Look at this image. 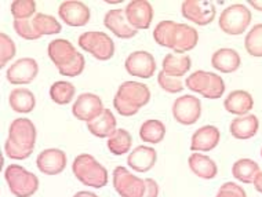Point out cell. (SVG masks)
<instances>
[{
  "instance_id": "obj_27",
  "label": "cell",
  "mask_w": 262,
  "mask_h": 197,
  "mask_svg": "<svg viewBox=\"0 0 262 197\" xmlns=\"http://www.w3.org/2000/svg\"><path fill=\"white\" fill-rule=\"evenodd\" d=\"M192 67V59L186 54H167L162 62V71L171 77H180L186 75Z\"/></svg>"
},
{
  "instance_id": "obj_29",
  "label": "cell",
  "mask_w": 262,
  "mask_h": 197,
  "mask_svg": "<svg viewBox=\"0 0 262 197\" xmlns=\"http://www.w3.org/2000/svg\"><path fill=\"white\" fill-rule=\"evenodd\" d=\"M166 137V125L162 120L149 119L142 123L140 127V138L146 143H160Z\"/></svg>"
},
{
  "instance_id": "obj_38",
  "label": "cell",
  "mask_w": 262,
  "mask_h": 197,
  "mask_svg": "<svg viewBox=\"0 0 262 197\" xmlns=\"http://www.w3.org/2000/svg\"><path fill=\"white\" fill-rule=\"evenodd\" d=\"M158 83L164 91H167L170 94H178V93H181L182 90H184V87H185L184 81H182L180 77L168 76V75H166L163 71L159 72Z\"/></svg>"
},
{
  "instance_id": "obj_33",
  "label": "cell",
  "mask_w": 262,
  "mask_h": 197,
  "mask_svg": "<svg viewBox=\"0 0 262 197\" xmlns=\"http://www.w3.org/2000/svg\"><path fill=\"white\" fill-rule=\"evenodd\" d=\"M76 89L69 81H55L50 87V97L58 105H68L73 101Z\"/></svg>"
},
{
  "instance_id": "obj_19",
  "label": "cell",
  "mask_w": 262,
  "mask_h": 197,
  "mask_svg": "<svg viewBox=\"0 0 262 197\" xmlns=\"http://www.w3.org/2000/svg\"><path fill=\"white\" fill-rule=\"evenodd\" d=\"M104 25L119 39H131L138 33V31L131 27L130 23L127 21L124 9L109 10L108 13L105 14Z\"/></svg>"
},
{
  "instance_id": "obj_30",
  "label": "cell",
  "mask_w": 262,
  "mask_h": 197,
  "mask_svg": "<svg viewBox=\"0 0 262 197\" xmlns=\"http://www.w3.org/2000/svg\"><path fill=\"white\" fill-rule=\"evenodd\" d=\"M259 166L251 159H240L232 167V175L242 184H254V179L259 172Z\"/></svg>"
},
{
  "instance_id": "obj_9",
  "label": "cell",
  "mask_w": 262,
  "mask_h": 197,
  "mask_svg": "<svg viewBox=\"0 0 262 197\" xmlns=\"http://www.w3.org/2000/svg\"><path fill=\"white\" fill-rule=\"evenodd\" d=\"M113 188L122 197H144L145 179L131 174L126 167L119 166L113 170Z\"/></svg>"
},
{
  "instance_id": "obj_1",
  "label": "cell",
  "mask_w": 262,
  "mask_h": 197,
  "mask_svg": "<svg viewBox=\"0 0 262 197\" xmlns=\"http://www.w3.org/2000/svg\"><path fill=\"white\" fill-rule=\"evenodd\" d=\"M154 39L159 46L172 50L174 54H185L198 46L199 33L188 24L164 19L154 29Z\"/></svg>"
},
{
  "instance_id": "obj_15",
  "label": "cell",
  "mask_w": 262,
  "mask_h": 197,
  "mask_svg": "<svg viewBox=\"0 0 262 197\" xmlns=\"http://www.w3.org/2000/svg\"><path fill=\"white\" fill-rule=\"evenodd\" d=\"M58 15L63 24L69 27H84L90 21V9L79 0H67L62 2L58 7Z\"/></svg>"
},
{
  "instance_id": "obj_45",
  "label": "cell",
  "mask_w": 262,
  "mask_h": 197,
  "mask_svg": "<svg viewBox=\"0 0 262 197\" xmlns=\"http://www.w3.org/2000/svg\"><path fill=\"white\" fill-rule=\"evenodd\" d=\"M261 157H262V149H261Z\"/></svg>"
},
{
  "instance_id": "obj_12",
  "label": "cell",
  "mask_w": 262,
  "mask_h": 197,
  "mask_svg": "<svg viewBox=\"0 0 262 197\" xmlns=\"http://www.w3.org/2000/svg\"><path fill=\"white\" fill-rule=\"evenodd\" d=\"M124 68L131 76L150 79L156 72V59L152 54L144 50L133 51L124 61Z\"/></svg>"
},
{
  "instance_id": "obj_23",
  "label": "cell",
  "mask_w": 262,
  "mask_h": 197,
  "mask_svg": "<svg viewBox=\"0 0 262 197\" xmlns=\"http://www.w3.org/2000/svg\"><path fill=\"white\" fill-rule=\"evenodd\" d=\"M87 130L97 138H109L115 134V131L118 130L116 117L111 109L105 107V111L100 116L91 120L90 123H87Z\"/></svg>"
},
{
  "instance_id": "obj_14",
  "label": "cell",
  "mask_w": 262,
  "mask_h": 197,
  "mask_svg": "<svg viewBox=\"0 0 262 197\" xmlns=\"http://www.w3.org/2000/svg\"><path fill=\"white\" fill-rule=\"evenodd\" d=\"M37 75H39V65L36 59L25 57L17 59L10 65L6 72V79L14 85H25L35 80Z\"/></svg>"
},
{
  "instance_id": "obj_20",
  "label": "cell",
  "mask_w": 262,
  "mask_h": 197,
  "mask_svg": "<svg viewBox=\"0 0 262 197\" xmlns=\"http://www.w3.org/2000/svg\"><path fill=\"white\" fill-rule=\"evenodd\" d=\"M221 133L215 125H203L194 131L190 139L192 152H210L215 149L220 143Z\"/></svg>"
},
{
  "instance_id": "obj_25",
  "label": "cell",
  "mask_w": 262,
  "mask_h": 197,
  "mask_svg": "<svg viewBox=\"0 0 262 197\" xmlns=\"http://www.w3.org/2000/svg\"><path fill=\"white\" fill-rule=\"evenodd\" d=\"M242 58L233 49H220L212 54L211 65L221 73H233L240 68Z\"/></svg>"
},
{
  "instance_id": "obj_7",
  "label": "cell",
  "mask_w": 262,
  "mask_h": 197,
  "mask_svg": "<svg viewBox=\"0 0 262 197\" xmlns=\"http://www.w3.org/2000/svg\"><path fill=\"white\" fill-rule=\"evenodd\" d=\"M79 47L98 61H108L115 55V43L105 32L89 31L79 36Z\"/></svg>"
},
{
  "instance_id": "obj_11",
  "label": "cell",
  "mask_w": 262,
  "mask_h": 197,
  "mask_svg": "<svg viewBox=\"0 0 262 197\" xmlns=\"http://www.w3.org/2000/svg\"><path fill=\"white\" fill-rule=\"evenodd\" d=\"M172 116L180 124L192 125L200 119L202 115V102L198 97L186 94L174 101L171 107Z\"/></svg>"
},
{
  "instance_id": "obj_10",
  "label": "cell",
  "mask_w": 262,
  "mask_h": 197,
  "mask_svg": "<svg viewBox=\"0 0 262 197\" xmlns=\"http://www.w3.org/2000/svg\"><path fill=\"white\" fill-rule=\"evenodd\" d=\"M181 13L185 19L199 27H206L215 19L217 9L212 2L204 0H185L181 6Z\"/></svg>"
},
{
  "instance_id": "obj_24",
  "label": "cell",
  "mask_w": 262,
  "mask_h": 197,
  "mask_svg": "<svg viewBox=\"0 0 262 197\" xmlns=\"http://www.w3.org/2000/svg\"><path fill=\"white\" fill-rule=\"evenodd\" d=\"M190 171L202 179H214L218 174L217 163L203 153L193 152L188 159Z\"/></svg>"
},
{
  "instance_id": "obj_44",
  "label": "cell",
  "mask_w": 262,
  "mask_h": 197,
  "mask_svg": "<svg viewBox=\"0 0 262 197\" xmlns=\"http://www.w3.org/2000/svg\"><path fill=\"white\" fill-rule=\"evenodd\" d=\"M73 197H98L95 193L89 192V190H81V192H77Z\"/></svg>"
},
{
  "instance_id": "obj_32",
  "label": "cell",
  "mask_w": 262,
  "mask_h": 197,
  "mask_svg": "<svg viewBox=\"0 0 262 197\" xmlns=\"http://www.w3.org/2000/svg\"><path fill=\"white\" fill-rule=\"evenodd\" d=\"M32 25L40 36L58 35L59 32L62 31V27L58 19H55L53 15H49V14H36L32 18Z\"/></svg>"
},
{
  "instance_id": "obj_37",
  "label": "cell",
  "mask_w": 262,
  "mask_h": 197,
  "mask_svg": "<svg viewBox=\"0 0 262 197\" xmlns=\"http://www.w3.org/2000/svg\"><path fill=\"white\" fill-rule=\"evenodd\" d=\"M13 27L15 33L25 40H39L41 37L32 25V19H14Z\"/></svg>"
},
{
  "instance_id": "obj_35",
  "label": "cell",
  "mask_w": 262,
  "mask_h": 197,
  "mask_svg": "<svg viewBox=\"0 0 262 197\" xmlns=\"http://www.w3.org/2000/svg\"><path fill=\"white\" fill-rule=\"evenodd\" d=\"M10 11L14 19H31L36 15V2L35 0H14L10 6Z\"/></svg>"
},
{
  "instance_id": "obj_42",
  "label": "cell",
  "mask_w": 262,
  "mask_h": 197,
  "mask_svg": "<svg viewBox=\"0 0 262 197\" xmlns=\"http://www.w3.org/2000/svg\"><path fill=\"white\" fill-rule=\"evenodd\" d=\"M253 185H254V188H255V190L262 194V171H259V172H258V175L255 177V179H254Z\"/></svg>"
},
{
  "instance_id": "obj_3",
  "label": "cell",
  "mask_w": 262,
  "mask_h": 197,
  "mask_svg": "<svg viewBox=\"0 0 262 197\" xmlns=\"http://www.w3.org/2000/svg\"><path fill=\"white\" fill-rule=\"evenodd\" d=\"M150 101V90L144 83L136 80L123 81L113 97V107L120 116L130 117L140 112L141 107Z\"/></svg>"
},
{
  "instance_id": "obj_36",
  "label": "cell",
  "mask_w": 262,
  "mask_h": 197,
  "mask_svg": "<svg viewBox=\"0 0 262 197\" xmlns=\"http://www.w3.org/2000/svg\"><path fill=\"white\" fill-rule=\"evenodd\" d=\"M15 53L17 47L13 39L6 33H0V67L5 68L15 57Z\"/></svg>"
},
{
  "instance_id": "obj_31",
  "label": "cell",
  "mask_w": 262,
  "mask_h": 197,
  "mask_svg": "<svg viewBox=\"0 0 262 197\" xmlns=\"http://www.w3.org/2000/svg\"><path fill=\"white\" fill-rule=\"evenodd\" d=\"M109 152L115 156H122L124 153L130 152L131 145H133V138L131 134L124 128H118L115 131L112 137H109L106 141Z\"/></svg>"
},
{
  "instance_id": "obj_26",
  "label": "cell",
  "mask_w": 262,
  "mask_h": 197,
  "mask_svg": "<svg viewBox=\"0 0 262 197\" xmlns=\"http://www.w3.org/2000/svg\"><path fill=\"white\" fill-rule=\"evenodd\" d=\"M259 128V120L255 115H246L233 119L229 125V131L233 138L246 141V139L253 138L258 133Z\"/></svg>"
},
{
  "instance_id": "obj_34",
  "label": "cell",
  "mask_w": 262,
  "mask_h": 197,
  "mask_svg": "<svg viewBox=\"0 0 262 197\" xmlns=\"http://www.w3.org/2000/svg\"><path fill=\"white\" fill-rule=\"evenodd\" d=\"M244 49L251 57H262V24H257L249 31L244 39Z\"/></svg>"
},
{
  "instance_id": "obj_28",
  "label": "cell",
  "mask_w": 262,
  "mask_h": 197,
  "mask_svg": "<svg viewBox=\"0 0 262 197\" xmlns=\"http://www.w3.org/2000/svg\"><path fill=\"white\" fill-rule=\"evenodd\" d=\"M10 107L17 113H31L36 106V98L31 90L25 87L14 89L9 95Z\"/></svg>"
},
{
  "instance_id": "obj_39",
  "label": "cell",
  "mask_w": 262,
  "mask_h": 197,
  "mask_svg": "<svg viewBox=\"0 0 262 197\" xmlns=\"http://www.w3.org/2000/svg\"><path fill=\"white\" fill-rule=\"evenodd\" d=\"M215 197H247V193L235 182H225L220 186Z\"/></svg>"
},
{
  "instance_id": "obj_5",
  "label": "cell",
  "mask_w": 262,
  "mask_h": 197,
  "mask_svg": "<svg viewBox=\"0 0 262 197\" xmlns=\"http://www.w3.org/2000/svg\"><path fill=\"white\" fill-rule=\"evenodd\" d=\"M185 87L204 98L218 99L225 93V81L214 72L196 71L186 77Z\"/></svg>"
},
{
  "instance_id": "obj_8",
  "label": "cell",
  "mask_w": 262,
  "mask_h": 197,
  "mask_svg": "<svg viewBox=\"0 0 262 197\" xmlns=\"http://www.w3.org/2000/svg\"><path fill=\"white\" fill-rule=\"evenodd\" d=\"M251 18L253 15L250 13V9H247L244 5L236 3L222 10L220 19H218V25L226 35L237 36L247 31Z\"/></svg>"
},
{
  "instance_id": "obj_43",
  "label": "cell",
  "mask_w": 262,
  "mask_h": 197,
  "mask_svg": "<svg viewBox=\"0 0 262 197\" xmlns=\"http://www.w3.org/2000/svg\"><path fill=\"white\" fill-rule=\"evenodd\" d=\"M250 6L257 11H262V0H250Z\"/></svg>"
},
{
  "instance_id": "obj_17",
  "label": "cell",
  "mask_w": 262,
  "mask_h": 197,
  "mask_svg": "<svg viewBox=\"0 0 262 197\" xmlns=\"http://www.w3.org/2000/svg\"><path fill=\"white\" fill-rule=\"evenodd\" d=\"M68 157L63 150L57 148H49L37 155L36 166L41 174L58 175L67 168Z\"/></svg>"
},
{
  "instance_id": "obj_21",
  "label": "cell",
  "mask_w": 262,
  "mask_h": 197,
  "mask_svg": "<svg viewBox=\"0 0 262 197\" xmlns=\"http://www.w3.org/2000/svg\"><path fill=\"white\" fill-rule=\"evenodd\" d=\"M156 160H158V153L154 148L146 146V145H140L133 152H130L127 157V164L136 172L142 174L154 168Z\"/></svg>"
},
{
  "instance_id": "obj_41",
  "label": "cell",
  "mask_w": 262,
  "mask_h": 197,
  "mask_svg": "<svg viewBox=\"0 0 262 197\" xmlns=\"http://www.w3.org/2000/svg\"><path fill=\"white\" fill-rule=\"evenodd\" d=\"M145 189L144 197H158L159 196V185L154 178H145Z\"/></svg>"
},
{
  "instance_id": "obj_18",
  "label": "cell",
  "mask_w": 262,
  "mask_h": 197,
  "mask_svg": "<svg viewBox=\"0 0 262 197\" xmlns=\"http://www.w3.org/2000/svg\"><path fill=\"white\" fill-rule=\"evenodd\" d=\"M47 54H49L51 62L57 67L58 72L68 68L79 55L77 50L67 39H55V40L50 41L47 46Z\"/></svg>"
},
{
  "instance_id": "obj_16",
  "label": "cell",
  "mask_w": 262,
  "mask_h": 197,
  "mask_svg": "<svg viewBox=\"0 0 262 197\" xmlns=\"http://www.w3.org/2000/svg\"><path fill=\"white\" fill-rule=\"evenodd\" d=\"M126 17L130 25L137 31H145L154 19V7L146 0H133L126 6Z\"/></svg>"
},
{
  "instance_id": "obj_13",
  "label": "cell",
  "mask_w": 262,
  "mask_h": 197,
  "mask_svg": "<svg viewBox=\"0 0 262 197\" xmlns=\"http://www.w3.org/2000/svg\"><path fill=\"white\" fill-rule=\"evenodd\" d=\"M105 107L102 99L93 93H83L76 98L72 106V115L77 120L90 123L104 112Z\"/></svg>"
},
{
  "instance_id": "obj_40",
  "label": "cell",
  "mask_w": 262,
  "mask_h": 197,
  "mask_svg": "<svg viewBox=\"0 0 262 197\" xmlns=\"http://www.w3.org/2000/svg\"><path fill=\"white\" fill-rule=\"evenodd\" d=\"M84 67H86V59H84V55H83L81 53H79L77 58L75 59V61H73L68 68H65L63 71H59V73H61L62 76L76 77L83 73Z\"/></svg>"
},
{
  "instance_id": "obj_22",
  "label": "cell",
  "mask_w": 262,
  "mask_h": 197,
  "mask_svg": "<svg viewBox=\"0 0 262 197\" xmlns=\"http://www.w3.org/2000/svg\"><path fill=\"white\" fill-rule=\"evenodd\" d=\"M254 106L253 95L249 91L244 90H235L228 94V97L224 101V107L226 112L236 115V116H246L250 115V111Z\"/></svg>"
},
{
  "instance_id": "obj_4",
  "label": "cell",
  "mask_w": 262,
  "mask_h": 197,
  "mask_svg": "<svg viewBox=\"0 0 262 197\" xmlns=\"http://www.w3.org/2000/svg\"><path fill=\"white\" fill-rule=\"evenodd\" d=\"M72 172L81 184L101 189L108 184V171L100 161L89 153H81L73 160Z\"/></svg>"
},
{
  "instance_id": "obj_2",
  "label": "cell",
  "mask_w": 262,
  "mask_h": 197,
  "mask_svg": "<svg viewBox=\"0 0 262 197\" xmlns=\"http://www.w3.org/2000/svg\"><path fill=\"white\" fill-rule=\"evenodd\" d=\"M37 131L33 121L19 117L11 121L9 137L5 143L6 156L11 160H25L31 156L36 145Z\"/></svg>"
},
{
  "instance_id": "obj_6",
  "label": "cell",
  "mask_w": 262,
  "mask_h": 197,
  "mask_svg": "<svg viewBox=\"0 0 262 197\" xmlns=\"http://www.w3.org/2000/svg\"><path fill=\"white\" fill-rule=\"evenodd\" d=\"M6 182L15 197H31L39 189V178L19 164H10L5 170Z\"/></svg>"
}]
</instances>
